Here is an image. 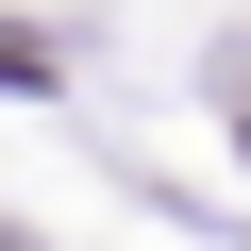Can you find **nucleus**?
<instances>
[{"label": "nucleus", "instance_id": "nucleus-1", "mask_svg": "<svg viewBox=\"0 0 251 251\" xmlns=\"http://www.w3.org/2000/svg\"><path fill=\"white\" fill-rule=\"evenodd\" d=\"M0 251H34V234H0Z\"/></svg>", "mask_w": 251, "mask_h": 251}]
</instances>
